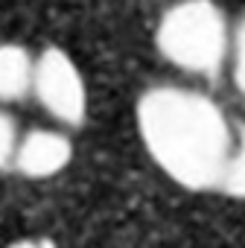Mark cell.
<instances>
[{"label":"cell","mask_w":245,"mask_h":248,"mask_svg":"<svg viewBox=\"0 0 245 248\" xmlns=\"http://www.w3.org/2000/svg\"><path fill=\"white\" fill-rule=\"evenodd\" d=\"M228 67L233 88L245 96V18L230 30V53H228Z\"/></svg>","instance_id":"7"},{"label":"cell","mask_w":245,"mask_h":248,"mask_svg":"<svg viewBox=\"0 0 245 248\" xmlns=\"http://www.w3.org/2000/svg\"><path fill=\"white\" fill-rule=\"evenodd\" d=\"M155 47L181 73L213 82L228 67L230 24L213 0H178L155 30Z\"/></svg>","instance_id":"2"},{"label":"cell","mask_w":245,"mask_h":248,"mask_svg":"<svg viewBox=\"0 0 245 248\" xmlns=\"http://www.w3.org/2000/svg\"><path fill=\"white\" fill-rule=\"evenodd\" d=\"M216 190L230 196V199L245 202V123L236 126V132H233L230 152H228V161H225V170H222Z\"/></svg>","instance_id":"6"},{"label":"cell","mask_w":245,"mask_h":248,"mask_svg":"<svg viewBox=\"0 0 245 248\" xmlns=\"http://www.w3.org/2000/svg\"><path fill=\"white\" fill-rule=\"evenodd\" d=\"M9 248H56V242L47 239V236H30V239H18V242H12Z\"/></svg>","instance_id":"9"},{"label":"cell","mask_w":245,"mask_h":248,"mask_svg":"<svg viewBox=\"0 0 245 248\" xmlns=\"http://www.w3.org/2000/svg\"><path fill=\"white\" fill-rule=\"evenodd\" d=\"M135 120L143 149L178 187L193 193L219 187L233 126L213 96L196 88L155 85L140 93Z\"/></svg>","instance_id":"1"},{"label":"cell","mask_w":245,"mask_h":248,"mask_svg":"<svg viewBox=\"0 0 245 248\" xmlns=\"http://www.w3.org/2000/svg\"><path fill=\"white\" fill-rule=\"evenodd\" d=\"M73 161V140L59 129H30L18 138L12 170L24 178L44 181L59 175Z\"/></svg>","instance_id":"4"},{"label":"cell","mask_w":245,"mask_h":248,"mask_svg":"<svg viewBox=\"0 0 245 248\" xmlns=\"http://www.w3.org/2000/svg\"><path fill=\"white\" fill-rule=\"evenodd\" d=\"M35 56L21 44H0V105L30 96Z\"/></svg>","instance_id":"5"},{"label":"cell","mask_w":245,"mask_h":248,"mask_svg":"<svg viewBox=\"0 0 245 248\" xmlns=\"http://www.w3.org/2000/svg\"><path fill=\"white\" fill-rule=\"evenodd\" d=\"M30 93L38 105L64 129H79L88 120V85L73 62V56L61 47H47L32 62V85Z\"/></svg>","instance_id":"3"},{"label":"cell","mask_w":245,"mask_h":248,"mask_svg":"<svg viewBox=\"0 0 245 248\" xmlns=\"http://www.w3.org/2000/svg\"><path fill=\"white\" fill-rule=\"evenodd\" d=\"M18 138H21V132H18L15 117L6 108H0V172L12 170V158H15Z\"/></svg>","instance_id":"8"}]
</instances>
